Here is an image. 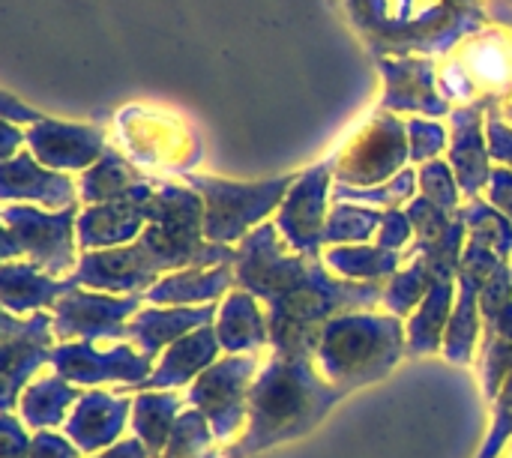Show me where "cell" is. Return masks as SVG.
I'll return each mask as SVG.
<instances>
[{
  "label": "cell",
  "instance_id": "cell-1",
  "mask_svg": "<svg viewBox=\"0 0 512 458\" xmlns=\"http://www.w3.org/2000/svg\"><path fill=\"white\" fill-rule=\"evenodd\" d=\"M237 288L261 300L270 324V351L312 360L324 327L345 312H375L384 303L381 282H348L324 261L297 255L273 222L255 228L237 246Z\"/></svg>",
  "mask_w": 512,
  "mask_h": 458
},
{
  "label": "cell",
  "instance_id": "cell-2",
  "mask_svg": "<svg viewBox=\"0 0 512 458\" xmlns=\"http://www.w3.org/2000/svg\"><path fill=\"white\" fill-rule=\"evenodd\" d=\"M378 57H450L483 30L480 0H345Z\"/></svg>",
  "mask_w": 512,
  "mask_h": 458
},
{
  "label": "cell",
  "instance_id": "cell-3",
  "mask_svg": "<svg viewBox=\"0 0 512 458\" xmlns=\"http://www.w3.org/2000/svg\"><path fill=\"white\" fill-rule=\"evenodd\" d=\"M345 399L342 390L327 384L312 360L267 354L249 396V426L237 441L243 456L270 450L312 432Z\"/></svg>",
  "mask_w": 512,
  "mask_h": 458
},
{
  "label": "cell",
  "instance_id": "cell-4",
  "mask_svg": "<svg viewBox=\"0 0 512 458\" xmlns=\"http://www.w3.org/2000/svg\"><path fill=\"white\" fill-rule=\"evenodd\" d=\"M405 357V321L375 309L336 315L324 327L312 363L327 384L348 396L351 390L384 381Z\"/></svg>",
  "mask_w": 512,
  "mask_h": 458
},
{
  "label": "cell",
  "instance_id": "cell-5",
  "mask_svg": "<svg viewBox=\"0 0 512 458\" xmlns=\"http://www.w3.org/2000/svg\"><path fill=\"white\" fill-rule=\"evenodd\" d=\"M153 267L168 276L192 267H225L237 261V246H216L204 237V198L186 183L162 180L150 201V222L138 237Z\"/></svg>",
  "mask_w": 512,
  "mask_h": 458
},
{
  "label": "cell",
  "instance_id": "cell-6",
  "mask_svg": "<svg viewBox=\"0 0 512 458\" xmlns=\"http://www.w3.org/2000/svg\"><path fill=\"white\" fill-rule=\"evenodd\" d=\"M297 174L258 180V183H234L210 174H183V183L204 198V237L216 246H240L255 228L276 216Z\"/></svg>",
  "mask_w": 512,
  "mask_h": 458
},
{
  "label": "cell",
  "instance_id": "cell-7",
  "mask_svg": "<svg viewBox=\"0 0 512 458\" xmlns=\"http://www.w3.org/2000/svg\"><path fill=\"white\" fill-rule=\"evenodd\" d=\"M78 213L81 210H42L33 204H3L0 258L30 261L51 279H69L81 264L78 249Z\"/></svg>",
  "mask_w": 512,
  "mask_h": 458
},
{
  "label": "cell",
  "instance_id": "cell-8",
  "mask_svg": "<svg viewBox=\"0 0 512 458\" xmlns=\"http://www.w3.org/2000/svg\"><path fill=\"white\" fill-rule=\"evenodd\" d=\"M264 369V354H225L210 366L195 384L186 387V408L204 414L219 447L240 441L249 426V396L258 372Z\"/></svg>",
  "mask_w": 512,
  "mask_h": 458
},
{
  "label": "cell",
  "instance_id": "cell-9",
  "mask_svg": "<svg viewBox=\"0 0 512 458\" xmlns=\"http://www.w3.org/2000/svg\"><path fill=\"white\" fill-rule=\"evenodd\" d=\"M333 180L345 186H378L411 165L408 120L378 111L333 159Z\"/></svg>",
  "mask_w": 512,
  "mask_h": 458
},
{
  "label": "cell",
  "instance_id": "cell-10",
  "mask_svg": "<svg viewBox=\"0 0 512 458\" xmlns=\"http://www.w3.org/2000/svg\"><path fill=\"white\" fill-rule=\"evenodd\" d=\"M51 369L81 390L117 387V393H138L156 360L129 342H60L51 354Z\"/></svg>",
  "mask_w": 512,
  "mask_h": 458
},
{
  "label": "cell",
  "instance_id": "cell-11",
  "mask_svg": "<svg viewBox=\"0 0 512 458\" xmlns=\"http://www.w3.org/2000/svg\"><path fill=\"white\" fill-rule=\"evenodd\" d=\"M57 348L51 312L36 315H0V402L3 414H15L24 387L51 366Z\"/></svg>",
  "mask_w": 512,
  "mask_h": 458
},
{
  "label": "cell",
  "instance_id": "cell-12",
  "mask_svg": "<svg viewBox=\"0 0 512 458\" xmlns=\"http://www.w3.org/2000/svg\"><path fill=\"white\" fill-rule=\"evenodd\" d=\"M144 297H117L81 288L69 279V288L51 306L54 336L60 342H120L123 327L144 309Z\"/></svg>",
  "mask_w": 512,
  "mask_h": 458
},
{
  "label": "cell",
  "instance_id": "cell-13",
  "mask_svg": "<svg viewBox=\"0 0 512 458\" xmlns=\"http://www.w3.org/2000/svg\"><path fill=\"white\" fill-rule=\"evenodd\" d=\"M333 165L318 162L297 174L294 186L288 189L285 201L279 204L273 225L279 228L282 240L303 258L321 261L324 255V228L333 207Z\"/></svg>",
  "mask_w": 512,
  "mask_h": 458
},
{
  "label": "cell",
  "instance_id": "cell-14",
  "mask_svg": "<svg viewBox=\"0 0 512 458\" xmlns=\"http://www.w3.org/2000/svg\"><path fill=\"white\" fill-rule=\"evenodd\" d=\"M510 261L495 255L486 243L471 240L465 246L462 267L456 273V306L450 318V330L444 339V360L453 366H471L477 360L480 336H483V318H480V294L486 282Z\"/></svg>",
  "mask_w": 512,
  "mask_h": 458
},
{
  "label": "cell",
  "instance_id": "cell-15",
  "mask_svg": "<svg viewBox=\"0 0 512 458\" xmlns=\"http://www.w3.org/2000/svg\"><path fill=\"white\" fill-rule=\"evenodd\" d=\"M384 78L381 111L441 120L453 105L438 90V63L432 57H378Z\"/></svg>",
  "mask_w": 512,
  "mask_h": 458
},
{
  "label": "cell",
  "instance_id": "cell-16",
  "mask_svg": "<svg viewBox=\"0 0 512 458\" xmlns=\"http://www.w3.org/2000/svg\"><path fill=\"white\" fill-rule=\"evenodd\" d=\"M24 147L51 171L81 174L105 156L108 141L99 126L45 117L24 129Z\"/></svg>",
  "mask_w": 512,
  "mask_h": 458
},
{
  "label": "cell",
  "instance_id": "cell-17",
  "mask_svg": "<svg viewBox=\"0 0 512 458\" xmlns=\"http://www.w3.org/2000/svg\"><path fill=\"white\" fill-rule=\"evenodd\" d=\"M0 198L3 204H33L54 213L81 210L78 180H72V174L45 168L27 147L9 162H3Z\"/></svg>",
  "mask_w": 512,
  "mask_h": 458
},
{
  "label": "cell",
  "instance_id": "cell-18",
  "mask_svg": "<svg viewBox=\"0 0 512 458\" xmlns=\"http://www.w3.org/2000/svg\"><path fill=\"white\" fill-rule=\"evenodd\" d=\"M75 285L102 291V294H117V297H144L162 273L153 267L147 252L135 243L120 246V249H105V252H84L78 270L69 276Z\"/></svg>",
  "mask_w": 512,
  "mask_h": 458
},
{
  "label": "cell",
  "instance_id": "cell-19",
  "mask_svg": "<svg viewBox=\"0 0 512 458\" xmlns=\"http://www.w3.org/2000/svg\"><path fill=\"white\" fill-rule=\"evenodd\" d=\"M132 402L135 399L126 393H111L102 387L84 390L69 420L63 423V435L87 458L111 450L123 441V432L132 423Z\"/></svg>",
  "mask_w": 512,
  "mask_h": 458
},
{
  "label": "cell",
  "instance_id": "cell-20",
  "mask_svg": "<svg viewBox=\"0 0 512 458\" xmlns=\"http://www.w3.org/2000/svg\"><path fill=\"white\" fill-rule=\"evenodd\" d=\"M486 111H492L489 102H477V105L450 111L447 162L456 171L465 201L483 198V192L492 180V171H495V162L489 156V141H486Z\"/></svg>",
  "mask_w": 512,
  "mask_h": 458
},
{
  "label": "cell",
  "instance_id": "cell-21",
  "mask_svg": "<svg viewBox=\"0 0 512 458\" xmlns=\"http://www.w3.org/2000/svg\"><path fill=\"white\" fill-rule=\"evenodd\" d=\"M153 195H156V186L135 195V198H126V201L81 207V213H78V249H81V255L84 252L120 249V246L135 243L150 222Z\"/></svg>",
  "mask_w": 512,
  "mask_h": 458
},
{
  "label": "cell",
  "instance_id": "cell-22",
  "mask_svg": "<svg viewBox=\"0 0 512 458\" xmlns=\"http://www.w3.org/2000/svg\"><path fill=\"white\" fill-rule=\"evenodd\" d=\"M459 63L474 78L480 99L492 108H504L512 96V33L501 27H483L468 36L456 51Z\"/></svg>",
  "mask_w": 512,
  "mask_h": 458
},
{
  "label": "cell",
  "instance_id": "cell-23",
  "mask_svg": "<svg viewBox=\"0 0 512 458\" xmlns=\"http://www.w3.org/2000/svg\"><path fill=\"white\" fill-rule=\"evenodd\" d=\"M219 306H144L126 327L120 342L135 345L150 360H159L165 348L177 339L210 327L216 321Z\"/></svg>",
  "mask_w": 512,
  "mask_h": 458
},
{
  "label": "cell",
  "instance_id": "cell-24",
  "mask_svg": "<svg viewBox=\"0 0 512 458\" xmlns=\"http://www.w3.org/2000/svg\"><path fill=\"white\" fill-rule=\"evenodd\" d=\"M225 357L216 327H201L183 339H177L171 348L162 351V357L156 360L153 375L144 381V387L138 393L147 390H183L189 384H195L210 366H216Z\"/></svg>",
  "mask_w": 512,
  "mask_h": 458
},
{
  "label": "cell",
  "instance_id": "cell-25",
  "mask_svg": "<svg viewBox=\"0 0 512 458\" xmlns=\"http://www.w3.org/2000/svg\"><path fill=\"white\" fill-rule=\"evenodd\" d=\"M237 288L234 264L192 267L162 276L147 294V306H216Z\"/></svg>",
  "mask_w": 512,
  "mask_h": 458
},
{
  "label": "cell",
  "instance_id": "cell-26",
  "mask_svg": "<svg viewBox=\"0 0 512 458\" xmlns=\"http://www.w3.org/2000/svg\"><path fill=\"white\" fill-rule=\"evenodd\" d=\"M81 387L69 384L63 375H57L51 366L36 375L24 393L18 396V405H15V417L24 423L27 432H57L63 429V423L69 420L75 402L81 399Z\"/></svg>",
  "mask_w": 512,
  "mask_h": 458
},
{
  "label": "cell",
  "instance_id": "cell-27",
  "mask_svg": "<svg viewBox=\"0 0 512 458\" xmlns=\"http://www.w3.org/2000/svg\"><path fill=\"white\" fill-rule=\"evenodd\" d=\"M216 336L225 354H264L270 348V324L258 297L234 288L216 309Z\"/></svg>",
  "mask_w": 512,
  "mask_h": 458
},
{
  "label": "cell",
  "instance_id": "cell-28",
  "mask_svg": "<svg viewBox=\"0 0 512 458\" xmlns=\"http://www.w3.org/2000/svg\"><path fill=\"white\" fill-rule=\"evenodd\" d=\"M156 180L144 177V171L129 162L120 150L108 147L105 156L90 165L87 171L78 174V195L81 207H96V204H111V201H126L135 198L147 189H153Z\"/></svg>",
  "mask_w": 512,
  "mask_h": 458
},
{
  "label": "cell",
  "instance_id": "cell-29",
  "mask_svg": "<svg viewBox=\"0 0 512 458\" xmlns=\"http://www.w3.org/2000/svg\"><path fill=\"white\" fill-rule=\"evenodd\" d=\"M69 288V279H51L30 261H9L0 270V300L3 312L12 315H36L51 312L57 297Z\"/></svg>",
  "mask_w": 512,
  "mask_h": 458
},
{
  "label": "cell",
  "instance_id": "cell-30",
  "mask_svg": "<svg viewBox=\"0 0 512 458\" xmlns=\"http://www.w3.org/2000/svg\"><path fill=\"white\" fill-rule=\"evenodd\" d=\"M132 438H138L153 458H162L168 438L186 411V396L177 390H147L132 396Z\"/></svg>",
  "mask_w": 512,
  "mask_h": 458
},
{
  "label": "cell",
  "instance_id": "cell-31",
  "mask_svg": "<svg viewBox=\"0 0 512 458\" xmlns=\"http://www.w3.org/2000/svg\"><path fill=\"white\" fill-rule=\"evenodd\" d=\"M453 306H456V282H438L429 291V297L420 303V309L405 321L408 357H429L444 351Z\"/></svg>",
  "mask_w": 512,
  "mask_h": 458
},
{
  "label": "cell",
  "instance_id": "cell-32",
  "mask_svg": "<svg viewBox=\"0 0 512 458\" xmlns=\"http://www.w3.org/2000/svg\"><path fill=\"white\" fill-rule=\"evenodd\" d=\"M321 261L327 270L348 282H390L402 267L405 255L381 249L378 243H357V246H327Z\"/></svg>",
  "mask_w": 512,
  "mask_h": 458
},
{
  "label": "cell",
  "instance_id": "cell-33",
  "mask_svg": "<svg viewBox=\"0 0 512 458\" xmlns=\"http://www.w3.org/2000/svg\"><path fill=\"white\" fill-rule=\"evenodd\" d=\"M420 195V174L414 165H408L402 174H396L387 183L378 186H345V183H333V201H348V204H360V207H372V210H405L414 198Z\"/></svg>",
  "mask_w": 512,
  "mask_h": 458
},
{
  "label": "cell",
  "instance_id": "cell-34",
  "mask_svg": "<svg viewBox=\"0 0 512 458\" xmlns=\"http://www.w3.org/2000/svg\"><path fill=\"white\" fill-rule=\"evenodd\" d=\"M384 213L348 201H333L327 228H324V246H357V243H375Z\"/></svg>",
  "mask_w": 512,
  "mask_h": 458
},
{
  "label": "cell",
  "instance_id": "cell-35",
  "mask_svg": "<svg viewBox=\"0 0 512 458\" xmlns=\"http://www.w3.org/2000/svg\"><path fill=\"white\" fill-rule=\"evenodd\" d=\"M435 285H438V279L429 273V267L423 261H417V258L405 261V267L390 282H384V303H381V309L396 315V318H402V321H408L420 309V303L429 297V291Z\"/></svg>",
  "mask_w": 512,
  "mask_h": 458
},
{
  "label": "cell",
  "instance_id": "cell-36",
  "mask_svg": "<svg viewBox=\"0 0 512 458\" xmlns=\"http://www.w3.org/2000/svg\"><path fill=\"white\" fill-rule=\"evenodd\" d=\"M459 216L465 219L471 240L486 243L495 255L512 261V222L501 210H495L486 198H471L462 204Z\"/></svg>",
  "mask_w": 512,
  "mask_h": 458
},
{
  "label": "cell",
  "instance_id": "cell-37",
  "mask_svg": "<svg viewBox=\"0 0 512 458\" xmlns=\"http://www.w3.org/2000/svg\"><path fill=\"white\" fill-rule=\"evenodd\" d=\"M474 363H477V375H480V387H483L486 399L495 402L501 387L512 375V342L498 339L492 333H483Z\"/></svg>",
  "mask_w": 512,
  "mask_h": 458
},
{
  "label": "cell",
  "instance_id": "cell-38",
  "mask_svg": "<svg viewBox=\"0 0 512 458\" xmlns=\"http://www.w3.org/2000/svg\"><path fill=\"white\" fill-rule=\"evenodd\" d=\"M213 447H216V438L204 414L195 408H186L168 438L162 458H204Z\"/></svg>",
  "mask_w": 512,
  "mask_h": 458
},
{
  "label": "cell",
  "instance_id": "cell-39",
  "mask_svg": "<svg viewBox=\"0 0 512 458\" xmlns=\"http://www.w3.org/2000/svg\"><path fill=\"white\" fill-rule=\"evenodd\" d=\"M420 174V195L429 198L435 207H441L444 213L456 216L465 204V195H462V186L456 180V171L447 159H435V162H426L417 168Z\"/></svg>",
  "mask_w": 512,
  "mask_h": 458
},
{
  "label": "cell",
  "instance_id": "cell-40",
  "mask_svg": "<svg viewBox=\"0 0 512 458\" xmlns=\"http://www.w3.org/2000/svg\"><path fill=\"white\" fill-rule=\"evenodd\" d=\"M450 147V126L429 117H408V150L411 165H426L435 159H447Z\"/></svg>",
  "mask_w": 512,
  "mask_h": 458
},
{
  "label": "cell",
  "instance_id": "cell-41",
  "mask_svg": "<svg viewBox=\"0 0 512 458\" xmlns=\"http://www.w3.org/2000/svg\"><path fill=\"white\" fill-rule=\"evenodd\" d=\"M438 90L441 96L453 105V108H465V105H477L480 90L474 84V78L468 75V69L459 63L456 54H450L441 66H438Z\"/></svg>",
  "mask_w": 512,
  "mask_h": 458
},
{
  "label": "cell",
  "instance_id": "cell-42",
  "mask_svg": "<svg viewBox=\"0 0 512 458\" xmlns=\"http://www.w3.org/2000/svg\"><path fill=\"white\" fill-rule=\"evenodd\" d=\"M512 444V375L501 387L498 399L492 402V429L486 435V444L477 458H501Z\"/></svg>",
  "mask_w": 512,
  "mask_h": 458
},
{
  "label": "cell",
  "instance_id": "cell-43",
  "mask_svg": "<svg viewBox=\"0 0 512 458\" xmlns=\"http://www.w3.org/2000/svg\"><path fill=\"white\" fill-rule=\"evenodd\" d=\"M405 213H408V219H411V225H414V240H420V243H429V240H438V237H444L450 228H453V222H456V216H450V213H444L441 207H435L429 198H423V195H417L408 207H405Z\"/></svg>",
  "mask_w": 512,
  "mask_h": 458
},
{
  "label": "cell",
  "instance_id": "cell-44",
  "mask_svg": "<svg viewBox=\"0 0 512 458\" xmlns=\"http://www.w3.org/2000/svg\"><path fill=\"white\" fill-rule=\"evenodd\" d=\"M414 225L408 219L405 210H387L384 219H381V228H378V237L375 243L381 249H390V252H405L411 243H414Z\"/></svg>",
  "mask_w": 512,
  "mask_h": 458
},
{
  "label": "cell",
  "instance_id": "cell-45",
  "mask_svg": "<svg viewBox=\"0 0 512 458\" xmlns=\"http://www.w3.org/2000/svg\"><path fill=\"white\" fill-rule=\"evenodd\" d=\"M486 141H489L492 162L512 171V123L504 120L501 108L486 111Z\"/></svg>",
  "mask_w": 512,
  "mask_h": 458
},
{
  "label": "cell",
  "instance_id": "cell-46",
  "mask_svg": "<svg viewBox=\"0 0 512 458\" xmlns=\"http://www.w3.org/2000/svg\"><path fill=\"white\" fill-rule=\"evenodd\" d=\"M33 435H27L24 423L15 414L0 417V458H27Z\"/></svg>",
  "mask_w": 512,
  "mask_h": 458
},
{
  "label": "cell",
  "instance_id": "cell-47",
  "mask_svg": "<svg viewBox=\"0 0 512 458\" xmlns=\"http://www.w3.org/2000/svg\"><path fill=\"white\" fill-rule=\"evenodd\" d=\"M27 458H87L66 435L57 432H36L30 441Z\"/></svg>",
  "mask_w": 512,
  "mask_h": 458
},
{
  "label": "cell",
  "instance_id": "cell-48",
  "mask_svg": "<svg viewBox=\"0 0 512 458\" xmlns=\"http://www.w3.org/2000/svg\"><path fill=\"white\" fill-rule=\"evenodd\" d=\"M483 198H486L495 210H501V213H504V216L512 222V171L510 168L495 165L492 180H489V186H486Z\"/></svg>",
  "mask_w": 512,
  "mask_h": 458
},
{
  "label": "cell",
  "instance_id": "cell-49",
  "mask_svg": "<svg viewBox=\"0 0 512 458\" xmlns=\"http://www.w3.org/2000/svg\"><path fill=\"white\" fill-rule=\"evenodd\" d=\"M0 114H3V120H9V123H15V126H33V123H39V120H45V114L42 111H36V108H30V105H21L15 96H9V93H3V99H0Z\"/></svg>",
  "mask_w": 512,
  "mask_h": 458
},
{
  "label": "cell",
  "instance_id": "cell-50",
  "mask_svg": "<svg viewBox=\"0 0 512 458\" xmlns=\"http://www.w3.org/2000/svg\"><path fill=\"white\" fill-rule=\"evenodd\" d=\"M21 150H24V126L3 120V126H0V162H9Z\"/></svg>",
  "mask_w": 512,
  "mask_h": 458
},
{
  "label": "cell",
  "instance_id": "cell-51",
  "mask_svg": "<svg viewBox=\"0 0 512 458\" xmlns=\"http://www.w3.org/2000/svg\"><path fill=\"white\" fill-rule=\"evenodd\" d=\"M90 458H153L147 453V447L138 438H123L120 444H114L111 450H102Z\"/></svg>",
  "mask_w": 512,
  "mask_h": 458
},
{
  "label": "cell",
  "instance_id": "cell-52",
  "mask_svg": "<svg viewBox=\"0 0 512 458\" xmlns=\"http://www.w3.org/2000/svg\"><path fill=\"white\" fill-rule=\"evenodd\" d=\"M483 333H492V336H498V339L512 342V303L501 312V315H495L492 321L483 324Z\"/></svg>",
  "mask_w": 512,
  "mask_h": 458
},
{
  "label": "cell",
  "instance_id": "cell-53",
  "mask_svg": "<svg viewBox=\"0 0 512 458\" xmlns=\"http://www.w3.org/2000/svg\"><path fill=\"white\" fill-rule=\"evenodd\" d=\"M204 458H243V453L237 450V444H231V447H219V444H216Z\"/></svg>",
  "mask_w": 512,
  "mask_h": 458
},
{
  "label": "cell",
  "instance_id": "cell-54",
  "mask_svg": "<svg viewBox=\"0 0 512 458\" xmlns=\"http://www.w3.org/2000/svg\"><path fill=\"white\" fill-rule=\"evenodd\" d=\"M501 114H504V120H507V123H512V96H510V99H507V102H504Z\"/></svg>",
  "mask_w": 512,
  "mask_h": 458
},
{
  "label": "cell",
  "instance_id": "cell-55",
  "mask_svg": "<svg viewBox=\"0 0 512 458\" xmlns=\"http://www.w3.org/2000/svg\"><path fill=\"white\" fill-rule=\"evenodd\" d=\"M510 458H512V444H510Z\"/></svg>",
  "mask_w": 512,
  "mask_h": 458
},
{
  "label": "cell",
  "instance_id": "cell-56",
  "mask_svg": "<svg viewBox=\"0 0 512 458\" xmlns=\"http://www.w3.org/2000/svg\"><path fill=\"white\" fill-rule=\"evenodd\" d=\"M510 273H512V261H510Z\"/></svg>",
  "mask_w": 512,
  "mask_h": 458
}]
</instances>
